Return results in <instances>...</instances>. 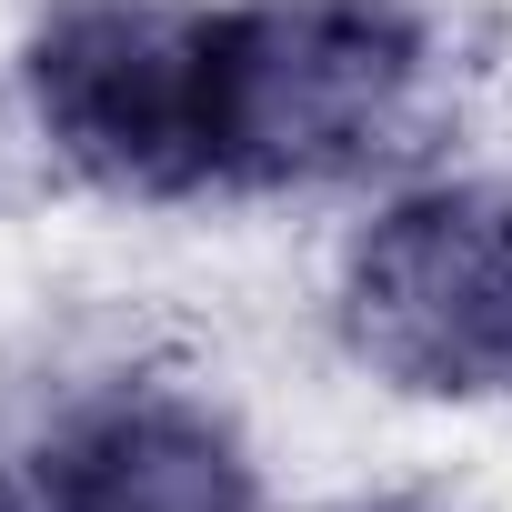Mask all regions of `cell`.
I'll return each instance as SVG.
<instances>
[{
    "label": "cell",
    "instance_id": "7a4b0ae2",
    "mask_svg": "<svg viewBox=\"0 0 512 512\" xmlns=\"http://www.w3.org/2000/svg\"><path fill=\"white\" fill-rule=\"evenodd\" d=\"M342 332L402 392H512V191L422 181L342 251Z\"/></svg>",
    "mask_w": 512,
    "mask_h": 512
},
{
    "label": "cell",
    "instance_id": "3957f363",
    "mask_svg": "<svg viewBox=\"0 0 512 512\" xmlns=\"http://www.w3.org/2000/svg\"><path fill=\"white\" fill-rule=\"evenodd\" d=\"M0 512H262V472L211 402L111 382L0 472Z\"/></svg>",
    "mask_w": 512,
    "mask_h": 512
},
{
    "label": "cell",
    "instance_id": "6da1fadb",
    "mask_svg": "<svg viewBox=\"0 0 512 512\" xmlns=\"http://www.w3.org/2000/svg\"><path fill=\"white\" fill-rule=\"evenodd\" d=\"M422 71L402 0H71L31 41V121L101 191H302L372 171Z\"/></svg>",
    "mask_w": 512,
    "mask_h": 512
}]
</instances>
